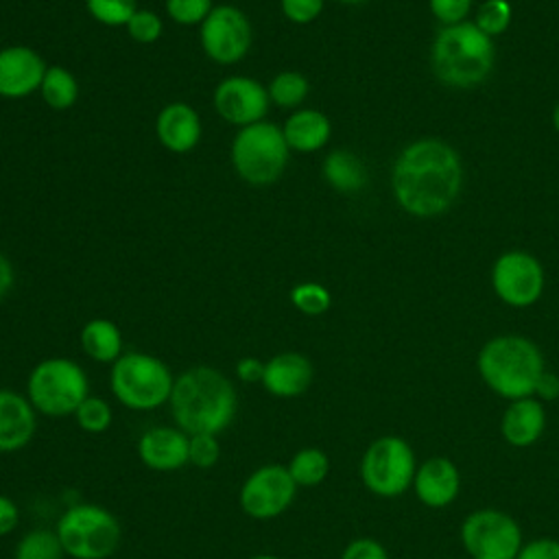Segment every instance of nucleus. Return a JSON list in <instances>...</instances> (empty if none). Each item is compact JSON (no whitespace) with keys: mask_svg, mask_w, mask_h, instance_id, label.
<instances>
[{"mask_svg":"<svg viewBox=\"0 0 559 559\" xmlns=\"http://www.w3.org/2000/svg\"><path fill=\"white\" fill-rule=\"evenodd\" d=\"M463 166L459 153L437 138L408 144L395 159L391 188L397 205L419 218L439 216L461 192Z\"/></svg>","mask_w":559,"mask_h":559,"instance_id":"obj_1","label":"nucleus"},{"mask_svg":"<svg viewBox=\"0 0 559 559\" xmlns=\"http://www.w3.org/2000/svg\"><path fill=\"white\" fill-rule=\"evenodd\" d=\"M168 406L175 426L186 435H218L234 421L238 395L223 371L210 365H194L175 376Z\"/></svg>","mask_w":559,"mask_h":559,"instance_id":"obj_2","label":"nucleus"},{"mask_svg":"<svg viewBox=\"0 0 559 559\" xmlns=\"http://www.w3.org/2000/svg\"><path fill=\"white\" fill-rule=\"evenodd\" d=\"M476 365L483 382L504 400L531 397L544 373L542 349L520 334L489 338L480 347Z\"/></svg>","mask_w":559,"mask_h":559,"instance_id":"obj_3","label":"nucleus"},{"mask_svg":"<svg viewBox=\"0 0 559 559\" xmlns=\"http://www.w3.org/2000/svg\"><path fill=\"white\" fill-rule=\"evenodd\" d=\"M493 44L474 22L443 26L430 48L435 76L450 87L480 85L493 68Z\"/></svg>","mask_w":559,"mask_h":559,"instance_id":"obj_4","label":"nucleus"},{"mask_svg":"<svg viewBox=\"0 0 559 559\" xmlns=\"http://www.w3.org/2000/svg\"><path fill=\"white\" fill-rule=\"evenodd\" d=\"M288 155L282 127L269 120L238 129L229 146L234 173L253 188L273 186L284 175Z\"/></svg>","mask_w":559,"mask_h":559,"instance_id":"obj_5","label":"nucleus"},{"mask_svg":"<svg viewBox=\"0 0 559 559\" xmlns=\"http://www.w3.org/2000/svg\"><path fill=\"white\" fill-rule=\"evenodd\" d=\"M175 376L168 365L146 352H124L109 371L114 397L131 411H155L168 404Z\"/></svg>","mask_w":559,"mask_h":559,"instance_id":"obj_6","label":"nucleus"},{"mask_svg":"<svg viewBox=\"0 0 559 559\" xmlns=\"http://www.w3.org/2000/svg\"><path fill=\"white\" fill-rule=\"evenodd\" d=\"M55 533L72 559H109L122 539L118 518L103 504H70L57 520Z\"/></svg>","mask_w":559,"mask_h":559,"instance_id":"obj_7","label":"nucleus"},{"mask_svg":"<svg viewBox=\"0 0 559 559\" xmlns=\"http://www.w3.org/2000/svg\"><path fill=\"white\" fill-rule=\"evenodd\" d=\"M90 395L85 369L63 356L39 360L26 378V397L33 408L46 417L74 415L81 402Z\"/></svg>","mask_w":559,"mask_h":559,"instance_id":"obj_8","label":"nucleus"},{"mask_svg":"<svg viewBox=\"0 0 559 559\" xmlns=\"http://www.w3.org/2000/svg\"><path fill=\"white\" fill-rule=\"evenodd\" d=\"M415 472L413 448L397 435L378 437L360 459L362 485L380 498L402 496L413 485Z\"/></svg>","mask_w":559,"mask_h":559,"instance_id":"obj_9","label":"nucleus"},{"mask_svg":"<svg viewBox=\"0 0 559 559\" xmlns=\"http://www.w3.org/2000/svg\"><path fill=\"white\" fill-rule=\"evenodd\" d=\"M199 44L216 66H236L253 44V26L249 15L236 4H214L199 26Z\"/></svg>","mask_w":559,"mask_h":559,"instance_id":"obj_10","label":"nucleus"},{"mask_svg":"<svg viewBox=\"0 0 559 559\" xmlns=\"http://www.w3.org/2000/svg\"><path fill=\"white\" fill-rule=\"evenodd\" d=\"M461 542L472 559H515L524 544L520 524L498 509L472 511L461 524Z\"/></svg>","mask_w":559,"mask_h":559,"instance_id":"obj_11","label":"nucleus"},{"mask_svg":"<svg viewBox=\"0 0 559 559\" xmlns=\"http://www.w3.org/2000/svg\"><path fill=\"white\" fill-rule=\"evenodd\" d=\"M297 485L286 465L266 463L253 469L238 493L240 509L253 520L282 515L295 500Z\"/></svg>","mask_w":559,"mask_h":559,"instance_id":"obj_12","label":"nucleus"},{"mask_svg":"<svg viewBox=\"0 0 559 559\" xmlns=\"http://www.w3.org/2000/svg\"><path fill=\"white\" fill-rule=\"evenodd\" d=\"M491 286L507 306L526 308L542 297L544 269L535 255L513 249L493 262Z\"/></svg>","mask_w":559,"mask_h":559,"instance_id":"obj_13","label":"nucleus"},{"mask_svg":"<svg viewBox=\"0 0 559 559\" xmlns=\"http://www.w3.org/2000/svg\"><path fill=\"white\" fill-rule=\"evenodd\" d=\"M214 111L229 124L242 129L266 120L271 100L266 85L247 74H231L218 81L212 94Z\"/></svg>","mask_w":559,"mask_h":559,"instance_id":"obj_14","label":"nucleus"},{"mask_svg":"<svg viewBox=\"0 0 559 559\" xmlns=\"http://www.w3.org/2000/svg\"><path fill=\"white\" fill-rule=\"evenodd\" d=\"M48 66L44 57L24 44L0 48V98L22 100L39 92Z\"/></svg>","mask_w":559,"mask_h":559,"instance_id":"obj_15","label":"nucleus"},{"mask_svg":"<svg viewBox=\"0 0 559 559\" xmlns=\"http://www.w3.org/2000/svg\"><path fill=\"white\" fill-rule=\"evenodd\" d=\"M157 142L175 155H186L197 148L203 135V122L199 111L181 100L168 103L155 118Z\"/></svg>","mask_w":559,"mask_h":559,"instance_id":"obj_16","label":"nucleus"},{"mask_svg":"<svg viewBox=\"0 0 559 559\" xmlns=\"http://www.w3.org/2000/svg\"><path fill=\"white\" fill-rule=\"evenodd\" d=\"M188 437L177 426H153L138 439V456L153 472H177L188 465Z\"/></svg>","mask_w":559,"mask_h":559,"instance_id":"obj_17","label":"nucleus"},{"mask_svg":"<svg viewBox=\"0 0 559 559\" xmlns=\"http://www.w3.org/2000/svg\"><path fill=\"white\" fill-rule=\"evenodd\" d=\"M312 362L301 352H280L264 362L262 386L275 397H297L312 384Z\"/></svg>","mask_w":559,"mask_h":559,"instance_id":"obj_18","label":"nucleus"},{"mask_svg":"<svg viewBox=\"0 0 559 559\" xmlns=\"http://www.w3.org/2000/svg\"><path fill=\"white\" fill-rule=\"evenodd\" d=\"M417 498L430 509H443L459 496L461 476L456 465L448 456L426 459L413 478Z\"/></svg>","mask_w":559,"mask_h":559,"instance_id":"obj_19","label":"nucleus"},{"mask_svg":"<svg viewBox=\"0 0 559 559\" xmlns=\"http://www.w3.org/2000/svg\"><path fill=\"white\" fill-rule=\"evenodd\" d=\"M37 430V411L26 395L0 389V452L22 450Z\"/></svg>","mask_w":559,"mask_h":559,"instance_id":"obj_20","label":"nucleus"},{"mask_svg":"<svg viewBox=\"0 0 559 559\" xmlns=\"http://www.w3.org/2000/svg\"><path fill=\"white\" fill-rule=\"evenodd\" d=\"M546 428V411L537 397L511 400L500 419V435L513 448L533 445Z\"/></svg>","mask_w":559,"mask_h":559,"instance_id":"obj_21","label":"nucleus"},{"mask_svg":"<svg viewBox=\"0 0 559 559\" xmlns=\"http://www.w3.org/2000/svg\"><path fill=\"white\" fill-rule=\"evenodd\" d=\"M284 140L295 153H314L330 142L332 122L330 118L312 107H299L282 124Z\"/></svg>","mask_w":559,"mask_h":559,"instance_id":"obj_22","label":"nucleus"},{"mask_svg":"<svg viewBox=\"0 0 559 559\" xmlns=\"http://www.w3.org/2000/svg\"><path fill=\"white\" fill-rule=\"evenodd\" d=\"M79 343L87 358L103 365H114L124 354L120 328L105 317H94L83 323L79 332Z\"/></svg>","mask_w":559,"mask_h":559,"instance_id":"obj_23","label":"nucleus"},{"mask_svg":"<svg viewBox=\"0 0 559 559\" xmlns=\"http://www.w3.org/2000/svg\"><path fill=\"white\" fill-rule=\"evenodd\" d=\"M323 179L338 192H358L367 183L365 164L347 148H334L323 159Z\"/></svg>","mask_w":559,"mask_h":559,"instance_id":"obj_24","label":"nucleus"},{"mask_svg":"<svg viewBox=\"0 0 559 559\" xmlns=\"http://www.w3.org/2000/svg\"><path fill=\"white\" fill-rule=\"evenodd\" d=\"M39 96L55 111L70 109L79 100V81L68 68L48 66L39 87Z\"/></svg>","mask_w":559,"mask_h":559,"instance_id":"obj_25","label":"nucleus"},{"mask_svg":"<svg viewBox=\"0 0 559 559\" xmlns=\"http://www.w3.org/2000/svg\"><path fill=\"white\" fill-rule=\"evenodd\" d=\"M269 100L282 109H299V105L306 100L310 92V83L304 72L299 70H282L277 72L269 85Z\"/></svg>","mask_w":559,"mask_h":559,"instance_id":"obj_26","label":"nucleus"},{"mask_svg":"<svg viewBox=\"0 0 559 559\" xmlns=\"http://www.w3.org/2000/svg\"><path fill=\"white\" fill-rule=\"evenodd\" d=\"M286 467L297 487H317L330 472V459L321 448H301Z\"/></svg>","mask_w":559,"mask_h":559,"instance_id":"obj_27","label":"nucleus"},{"mask_svg":"<svg viewBox=\"0 0 559 559\" xmlns=\"http://www.w3.org/2000/svg\"><path fill=\"white\" fill-rule=\"evenodd\" d=\"M66 552L55 528H31L20 537L13 559H63Z\"/></svg>","mask_w":559,"mask_h":559,"instance_id":"obj_28","label":"nucleus"},{"mask_svg":"<svg viewBox=\"0 0 559 559\" xmlns=\"http://www.w3.org/2000/svg\"><path fill=\"white\" fill-rule=\"evenodd\" d=\"M288 299L295 306V310H299L301 314H308V317H319L332 306L330 290L319 282L295 284L288 293Z\"/></svg>","mask_w":559,"mask_h":559,"instance_id":"obj_29","label":"nucleus"},{"mask_svg":"<svg viewBox=\"0 0 559 559\" xmlns=\"http://www.w3.org/2000/svg\"><path fill=\"white\" fill-rule=\"evenodd\" d=\"M74 421L83 432L90 435H100L105 432L111 421H114V411L111 404L105 397H96V395H87L81 406L74 411Z\"/></svg>","mask_w":559,"mask_h":559,"instance_id":"obj_30","label":"nucleus"},{"mask_svg":"<svg viewBox=\"0 0 559 559\" xmlns=\"http://www.w3.org/2000/svg\"><path fill=\"white\" fill-rule=\"evenodd\" d=\"M85 9L103 26H124L140 7L138 0H85Z\"/></svg>","mask_w":559,"mask_h":559,"instance_id":"obj_31","label":"nucleus"},{"mask_svg":"<svg viewBox=\"0 0 559 559\" xmlns=\"http://www.w3.org/2000/svg\"><path fill=\"white\" fill-rule=\"evenodd\" d=\"M474 24L489 37L504 33L511 24V4L507 0H485L476 11Z\"/></svg>","mask_w":559,"mask_h":559,"instance_id":"obj_32","label":"nucleus"},{"mask_svg":"<svg viewBox=\"0 0 559 559\" xmlns=\"http://www.w3.org/2000/svg\"><path fill=\"white\" fill-rule=\"evenodd\" d=\"M124 31L135 44H155L164 33V22L155 11L138 9L124 24Z\"/></svg>","mask_w":559,"mask_h":559,"instance_id":"obj_33","label":"nucleus"},{"mask_svg":"<svg viewBox=\"0 0 559 559\" xmlns=\"http://www.w3.org/2000/svg\"><path fill=\"white\" fill-rule=\"evenodd\" d=\"M214 9V0H166V15L179 26H201Z\"/></svg>","mask_w":559,"mask_h":559,"instance_id":"obj_34","label":"nucleus"},{"mask_svg":"<svg viewBox=\"0 0 559 559\" xmlns=\"http://www.w3.org/2000/svg\"><path fill=\"white\" fill-rule=\"evenodd\" d=\"M221 443L212 432H197L188 437V463L207 469L218 463Z\"/></svg>","mask_w":559,"mask_h":559,"instance_id":"obj_35","label":"nucleus"},{"mask_svg":"<svg viewBox=\"0 0 559 559\" xmlns=\"http://www.w3.org/2000/svg\"><path fill=\"white\" fill-rule=\"evenodd\" d=\"M325 0H280L282 15L293 24H310L323 13Z\"/></svg>","mask_w":559,"mask_h":559,"instance_id":"obj_36","label":"nucleus"},{"mask_svg":"<svg viewBox=\"0 0 559 559\" xmlns=\"http://www.w3.org/2000/svg\"><path fill=\"white\" fill-rule=\"evenodd\" d=\"M428 4H430L432 15L445 26L465 22V17L472 9V0H428Z\"/></svg>","mask_w":559,"mask_h":559,"instance_id":"obj_37","label":"nucleus"},{"mask_svg":"<svg viewBox=\"0 0 559 559\" xmlns=\"http://www.w3.org/2000/svg\"><path fill=\"white\" fill-rule=\"evenodd\" d=\"M341 559H389V552L378 539L358 537L343 548Z\"/></svg>","mask_w":559,"mask_h":559,"instance_id":"obj_38","label":"nucleus"},{"mask_svg":"<svg viewBox=\"0 0 559 559\" xmlns=\"http://www.w3.org/2000/svg\"><path fill=\"white\" fill-rule=\"evenodd\" d=\"M515 559H559V539L537 537L522 544Z\"/></svg>","mask_w":559,"mask_h":559,"instance_id":"obj_39","label":"nucleus"},{"mask_svg":"<svg viewBox=\"0 0 559 559\" xmlns=\"http://www.w3.org/2000/svg\"><path fill=\"white\" fill-rule=\"evenodd\" d=\"M236 371V378L245 384H255V382H262V376H264V362L260 358H253V356H245L236 362L234 367Z\"/></svg>","mask_w":559,"mask_h":559,"instance_id":"obj_40","label":"nucleus"},{"mask_svg":"<svg viewBox=\"0 0 559 559\" xmlns=\"http://www.w3.org/2000/svg\"><path fill=\"white\" fill-rule=\"evenodd\" d=\"M17 524H20V509L15 500L0 493V537L13 533Z\"/></svg>","mask_w":559,"mask_h":559,"instance_id":"obj_41","label":"nucleus"},{"mask_svg":"<svg viewBox=\"0 0 559 559\" xmlns=\"http://www.w3.org/2000/svg\"><path fill=\"white\" fill-rule=\"evenodd\" d=\"M539 402H552L559 397V376H555L552 371H546L539 376L537 384H535V393Z\"/></svg>","mask_w":559,"mask_h":559,"instance_id":"obj_42","label":"nucleus"},{"mask_svg":"<svg viewBox=\"0 0 559 559\" xmlns=\"http://www.w3.org/2000/svg\"><path fill=\"white\" fill-rule=\"evenodd\" d=\"M13 282H15L13 264H11V260L7 258V253L0 251V299H2L4 295H9V290L13 288Z\"/></svg>","mask_w":559,"mask_h":559,"instance_id":"obj_43","label":"nucleus"},{"mask_svg":"<svg viewBox=\"0 0 559 559\" xmlns=\"http://www.w3.org/2000/svg\"><path fill=\"white\" fill-rule=\"evenodd\" d=\"M552 124H555V129L559 131V103H557V107L552 109Z\"/></svg>","mask_w":559,"mask_h":559,"instance_id":"obj_44","label":"nucleus"},{"mask_svg":"<svg viewBox=\"0 0 559 559\" xmlns=\"http://www.w3.org/2000/svg\"><path fill=\"white\" fill-rule=\"evenodd\" d=\"M249 559H280L277 555H269V552H260V555H253Z\"/></svg>","mask_w":559,"mask_h":559,"instance_id":"obj_45","label":"nucleus"},{"mask_svg":"<svg viewBox=\"0 0 559 559\" xmlns=\"http://www.w3.org/2000/svg\"><path fill=\"white\" fill-rule=\"evenodd\" d=\"M338 2H343V4H362L367 0H338Z\"/></svg>","mask_w":559,"mask_h":559,"instance_id":"obj_46","label":"nucleus"}]
</instances>
